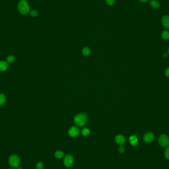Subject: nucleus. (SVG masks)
I'll use <instances>...</instances> for the list:
<instances>
[{"label":"nucleus","mask_w":169,"mask_h":169,"mask_svg":"<svg viewBox=\"0 0 169 169\" xmlns=\"http://www.w3.org/2000/svg\"><path fill=\"white\" fill-rule=\"evenodd\" d=\"M18 10L22 15H26L30 11L29 6L26 0H20L18 4Z\"/></svg>","instance_id":"nucleus-1"},{"label":"nucleus","mask_w":169,"mask_h":169,"mask_svg":"<svg viewBox=\"0 0 169 169\" xmlns=\"http://www.w3.org/2000/svg\"><path fill=\"white\" fill-rule=\"evenodd\" d=\"M88 116L85 113H81L77 115L74 118L75 123L79 127H82L85 124Z\"/></svg>","instance_id":"nucleus-2"},{"label":"nucleus","mask_w":169,"mask_h":169,"mask_svg":"<svg viewBox=\"0 0 169 169\" xmlns=\"http://www.w3.org/2000/svg\"><path fill=\"white\" fill-rule=\"evenodd\" d=\"M9 165L13 168H18L19 166L20 160L18 156L16 155H12L9 158Z\"/></svg>","instance_id":"nucleus-3"},{"label":"nucleus","mask_w":169,"mask_h":169,"mask_svg":"<svg viewBox=\"0 0 169 169\" xmlns=\"http://www.w3.org/2000/svg\"><path fill=\"white\" fill-rule=\"evenodd\" d=\"M158 143L159 145L162 147H168L169 145V137L165 134H162L159 137Z\"/></svg>","instance_id":"nucleus-4"},{"label":"nucleus","mask_w":169,"mask_h":169,"mask_svg":"<svg viewBox=\"0 0 169 169\" xmlns=\"http://www.w3.org/2000/svg\"><path fill=\"white\" fill-rule=\"evenodd\" d=\"M63 163H64V165L66 167L68 168L71 167L73 165V157L71 155H66L64 158Z\"/></svg>","instance_id":"nucleus-5"},{"label":"nucleus","mask_w":169,"mask_h":169,"mask_svg":"<svg viewBox=\"0 0 169 169\" xmlns=\"http://www.w3.org/2000/svg\"><path fill=\"white\" fill-rule=\"evenodd\" d=\"M80 133L79 129L76 127H71L68 131L69 135L72 138H75L79 135Z\"/></svg>","instance_id":"nucleus-6"},{"label":"nucleus","mask_w":169,"mask_h":169,"mask_svg":"<svg viewBox=\"0 0 169 169\" xmlns=\"http://www.w3.org/2000/svg\"><path fill=\"white\" fill-rule=\"evenodd\" d=\"M154 139V135L152 132H147L143 137V140L146 143H150L153 141Z\"/></svg>","instance_id":"nucleus-7"},{"label":"nucleus","mask_w":169,"mask_h":169,"mask_svg":"<svg viewBox=\"0 0 169 169\" xmlns=\"http://www.w3.org/2000/svg\"><path fill=\"white\" fill-rule=\"evenodd\" d=\"M161 22L163 26L165 28L169 29V15H166L163 16L161 19Z\"/></svg>","instance_id":"nucleus-8"},{"label":"nucleus","mask_w":169,"mask_h":169,"mask_svg":"<svg viewBox=\"0 0 169 169\" xmlns=\"http://www.w3.org/2000/svg\"><path fill=\"white\" fill-rule=\"evenodd\" d=\"M115 141L118 144L122 145L125 144L126 142V139L125 137L122 135H117L115 138Z\"/></svg>","instance_id":"nucleus-9"},{"label":"nucleus","mask_w":169,"mask_h":169,"mask_svg":"<svg viewBox=\"0 0 169 169\" xmlns=\"http://www.w3.org/2000/svg\"><path fill=\"white\" fill-rule=\"evenodd\" d=\"M129 141L133 146H137L139 143L138 138L136 136H132L129 139Z\"/></svg>","instance_id":"nucleus-10"},{"label":"nucleus","mask_w":169,"mask_h":169,"mask_svg":"<svg viewBox=\"0 0 169 169\" xmlns=\"http://www.w3.org/2000/svg\"><path fill=\"white\" fill-rule=\"evenodd\" d=\"M8 67L7 62L5 61H0V71H5L7 70Z\"/></svg>","instance_id":"nucleus-11"},{"label":"nucleus","mask_w":169,"mask_h":169,"mask_svg":"<svg viewBox=\"0 0 169 169\" xmlns=\"http://www.w3.org/2000/svg\"><path fill=\"white\" fill-rule=\"evenodd\" d=\"M149 5L153 8H158L160 7V3L156 0H151L149 2Z\"/></svg>","instance_id":"nucleus-12"},{"label":"nucleus","mask_w":169,"mask_h":169,"mask_svg":"<svg viewBox=\"0 0 169 169\" xmlns=\"http://www.w3.org/2000/svg\"><path fill=\"white\" fill-rule=\"evenodd\" d=\"M161 37L162 39L167 40L169 39V31L168 30H164L163 31L161 34Z\"/></svg>","instance_id":"nucleus-13"},{"label":"nucleus","mask_w":169,"mask_h":169,"mask_svg":"<svg viewBox=\"0 0 169 169\" xmlns=\"http://www.w3.org/2000/svg\"><path fill=\"white\" fill-rule=\"evenodd\" d=\"M6 97L5 95L0 94V106L4 105L6 103Z\"/></svg>","instance_id":"nucleus-14"},{"label":"nucleus","mask_w":169,"mask_h":169,"mask_svg":"<svg viewBox=\"0 0 169 169\" xmlns=\"http://www.w3.org/2000/svg\"><path fill=\"white\" fill-rule=\"evenodd\" d=\"M55 157L58 159H61L64 156V153L61 151H57L55 154Z\"/></svg>","instance_id":"nucleus-15"},{"label":"nucleus","mask_w":169,"mask_h":169,"mask_svg":"<svg viewBox=\"0 0 169 169\" xmlns=\"http://www.w3.org/2000/svg\"><path fill=\"white\" fill-rule=\"evenodd\" d=\"M91 53L90 49L88 47H85L83 50V53L85 56H88Z\"/></svg>","instance_id":"nucleus-16"},{"label":"nucleus","mask_w":169,"mask_h":169,"mask_svg":"<svg viewBox=\"0 0 169 169\" xmlns=\"http://www.w3.org/2000/svg\"><path fill=\"white\" fill-rule=\"evenodd\" d=\"M81 133L85 137H87L89 135V133H90V131L88 130V129L87 128H84L82 131H81Z\"/></svg>","instance_id":"nucleus-17"},{"label":"nucleus","mask_w":169,"mask_h":169,"mask_svg":"<svg viewBox=\"0 0 169 169\" xmlns=\"http://www.w3.org/2000/svg\"><path fill=\"white\" fill-rule=\"evenodd\" d=\"M29 13L30 15L32 17H37V16L38 15V12L37 10H35V9H32V10H30Z\"/></svg>","instance_id":"nucleus-18"},{"label":"nucleus","mask_w":169,"mask_h":169,"mask_svg":"<svg viewBox=\"0 0 169 169\" xmlns=\"http://www.w3.org/2000/svg\"><path fill=\"white\" fill-rule=\"evenodd\" d=\"M15 58L13 55H9L8 56L7 59V61L8 63H12L14 61Z\"/></svg>","instance_id":"nucleus-19"},{"label":"nucleus","mask_w":169,"mask_h":169,"mask_svg":"<svg viewBox=\"0 0 169 169\" xmlns=\"http://www.w3.org/2000/svg\"><path fill=\"white\" fill-rule=\"evenodd\" d=\"M44 168V164L42 162H38L36 165V168L37 169H43Z\"/></svg>","instance_id":"nucleus-20"},{"label":"nucleus","mask_w":169,"mask_h":169,"mask_svg":"<svg viewBox=\"0 0 169 169\" xmlns=\"http://www.w3.org/2000/svg\"><path fill=\"white\" fill-rule=\"evenodd\" d=\"M106 4L109 6H112L115 4V0H105Z\"/></svg>","instance_id":"nucleus-21"},{"label":"nucleus","mask_w":169,"mask_h":169,"mask_svg":"<svg viewBox=\"0 0 169 169\" xmlns=\"http://www.w3.org/2000/svg\"><path fill=\"white\" fill-rule=\"evenodd\" d=\"M165 157L166 159L169 160V147H167L165 151Z\"/></svg>","instance_id":"nucleus-22"},{"label":"nucleus","mask_w":169,"mask_h":169,"mask_svg":"<svg viewBox=\"0 0 169 169\" xmlns=\"http://www.w3.org/2000/svg\"><path fill=\"white\" fill-rule=\"evenodd\" d=\"M119 152L120 153H121V154L125 152V148H124V147H122V146H120V147L119 148Z\"/></svg>","instance_id":"nucleus-23"},{"label":"nucleus","mask_w":169,"mask_h":169,"mask_svg":"<svg viewBox=\"0 0 169 169\" xmlns=\"http://www.w3.org/2000/svg\"><path fill=\"white\" fill-rule=\"evenodd\" d=\"M165 75L167 77L169 78V67L165 71Z\"/></svg>","instance_id":"nucleus-24"},{"label":"nucleus","mask_w":169,"mask_h":169,"mask_svg":"<svg viewBox=\"0 0 169 169\" xmlns=\"http://www.w3.org/2000/svg\"><path fill=\"white\" fill-rule=\"evenodd\" d=\"M168 56V53H164V54H163V57L165 58H167Z\"/></svg>","instance_id":"nucleus-25"},{"label":"nucleus","mask_w":169,"mask_h":169,"mask_svg":"<svg viewBox=\"0 0 169 169\" xmlns=\"http://www.w3.org/2000/svg\"><path fill=\"white\" fill-rule=\"evenodd\" d=\"M139 1H140V2H142V3H145V2H147V1H148L149 0H139Z\"/></svg>","instance_id":"nucleus-26"},{"label":"nucleus","mask_w":169,"mask_h":169,"mask_svg":"<svg viewBox=\"0 0 169 169\" xmlns=\"http://www.w3.org/2000/svg\"><path fill=\"white\" fill-rule=\"evenodd\" d=\"M17 168H18V169H22V168L21 167H18Z\"/></svg>","instance_id":"nucleus-27"},{"label":"nucleus","mask_w":169,"mask_h":169,"mask_svg":"<svg viewBox=\"0 0 169 169\" xmlns=\"http://www.w3.org/2000/svg\"><path fill=\"white\" fill-rule=\"evenodd\" d=\"M168 53H169V49H168Z\"/></svg>","instance_id":"nucleus-28"},{"label":"nucleus","mask_w":169,"mask_h":169,"mask_svg":"<svg viewBox=\"0 0 169 169\" xmlns=\"http://www.w3.org/2000/svg\"></svg>","instance_id":"nucleus-29"}]
</instances>
